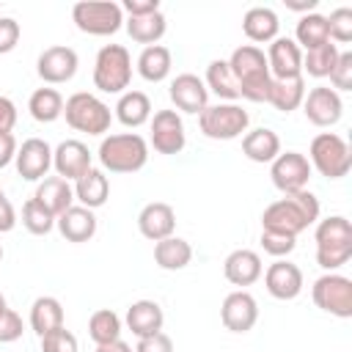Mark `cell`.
<instances>
[{
	"mask_svg": "<svg viewBox=\"0 0 352 352\" xmlns=\"http://www.w3.org/2000/svg\"><path fill=\"white\" fill-rule=\"evenodd\" d=\"M14 226H16V212H14V206H11L8 198H0V234L11 231Z\"/></svg>",
	"mask_w": 352,
	"mask_h": 352,
	"instance_id": "51",
	"label": "cell"
},
{
	"mask_svg": "<svg viewBox=\"0 0 352 352\" xmlns=\"http://www.w3.org/2000/svg\"><path fill=\"white\" fill-rule=\"evenodd\" d=\"M223 272H226V280L228 283H234V286H250V283H256L261 278L264 264H261V256L256 250L239 248V250H234V253L226 256Z\"/></svg>",
	"mask_w": 352,
	"mask_h": 352,
	"instance_id": "22",
	"label": "cell"
},
{
	"mask_svg": "<svg viewBox=\"0 0 352 352\" xmlns=\"http://www.w3.org/2000/svg\"><path fill=\"white\" fill-rule=\"evenodd\" d=\"M184 124L176 110H157L151 118V146L160 154H179L184 148Z\"/></svg>",
	"mask_w": 352,
	"mask_h": 352,
	"instance_id": "15",
	"label": "cell"
},
{
	"mask_svg": "<svg viewBox=\"0 0 352 352\" xmlns=\"http://www.w3.org/2000/svg\"><path fill=\"white\" fill-rule=\"evenodd\" d=\"M267 66L272 80H292L302 77V50L289 36H278L270 41L267 50Z\"/></svg>",
	"mask_w": 352,
	"mask_h": 352,
	"instance_id": "13",
	"label": "cell"
},
{
	"mask_svg": "<svg viewBox=\"0 0 352 352\" xmlns=\"http://www.w3.org/2000/svg\"><path fill=\"white\" fill-rule=\"evenodd\" d=\"M220 319H223L226 330H231V333H248V330H253V324L258 319V305H256L253 294L245 292V289L231 292L223 300Z\"/></svg>",
	"mask_w": 352,
	"mask_h": 352,
	"instance_id": "17",
	"label": "cell"
},
{
	"mask_svg": "<svg viewBox=\"0 0 352 352\" xmlns=\"http://www.w3.org/2000/svg\"><path fill=\"white\" fill-rule=\"evenodd\" d=\"M0 198H6V195H3V187H0Z\"/></svg>",
	"mask_w": 352,
	"mask_h": 352,
	"instance_id": "56",
	"label": "cell"
},
{
	"mask_svg": "<svg viewBox=\"0 0 352 352\" xmlns=\"http://www.w3.org/2000/svg\"><path fill=\"white\" fill-rule=\"evenodd\" d=\"M264 286L275 300H294L302 292V270L292 261L278 258L264 272Z\"/></svg>",
	"mask_w": 352,
	"mask_h": 352,
	"instance_id": "19",
	"label": "cell"
},
{
	"mask_svg": "<svg viewBox=\"0 0 352 352\" xmlns=\"http://www.w3.org/2000/svg\"><path fill=\"white\" fill-rule=\"evenodd\" d=\"M22 330L25 327H22V319L16 311H11V308L0 311V344H11V341L22 338Z\"/></svg>",
	"mask_w": 352,
	"mask_h": 352,
	"instance_id": "45",
	"label": "cell"
},
{
	"mask_svg": "<svg viewBox=\"0 0 352 352\" xmlns=\"http://www.w3.org/2000/svg\"><path fill=\"white\" fill-rule=\"evenodd\" d=\"M308 154H311V160H308L311 168H316L327 179H341L352 168V151H349L346 140L336 132H319L311 140Z\"/></svg>",
	"mask_w": 352,
	"mask_h": 352,
	"instance_id": "7",
	"label": "cell"
},
{
	"mask_svg": "<svg viewBox=\"0 0 352 352\" xmlns=\"http://www.w3.org/2000/svg\"><path fill=\"white\" fill-rule=\"evenodd\" d=\"M286 3V8L289 11H300V14H311L314 8H316V3L319 0H283Z\"/></svg>",
	"mask_w": 352,
	"mask_h": 352,
	"instance_id": "52",
	"label": "cell"
},
{
	"mask_svg": "<svg viewBox=\"0 0 352 352\" xmlns=\"http://www.w3.org/2000/svg\"><path fill=\"white\" fill-rule=\"evenodd\" d=\"M319 220V201L311 190H297L283 195L280 201L270 204L261 214V226L270 231H283L297 236L300 231H305L311 223Z\"/></svg>",
	"mask_w": 352,
	"mask_h": 352,
	"instance_id": "1",
	"label": "cell"
},
{
	"mask_svg": "<svg viewBox=\"0 0 352 352\" xmlns=\"http://www.w3.org/2000/svg\"><path fill=\"white\" fill-rule=\"evenodd\" d=\"M190 258H192V248L182 236H168V239H160L154 245V261L162 270H170V272L184 270L190 264Z\"/></svg>",
	"mask_w": 352,
	"mask_h": 352,
	"instance_id": "31",
	"label": "cell"
},
{
	"mask_svg": "<svg viewBox=\"0 0 352 352\" xmlns=\"http://www.w3.org/2000/svg\"><path fill=\"white\" fill-rule=\"evenodd\" d=\"M311 297H314L316 308H322L338 319L352 316V280L338 275V272H327V275L316 278Z\"/></svg>",
	"mask_w": 352,
	"mask_h": 352,
	"instance_id": "10",
	"label": "cell"
},
{
	"mask_svg": "<svg viewBox=\"0 0 352 352\" xmlns=\"http://www.w3.org/2000/svg\"><path fill=\"white\" fill-rule=\"evenodd\" d=\"M41 352H77V338L66 327L50 330L41 336Z\"/></svg>",
	"mask_w": 352,
	"mask_h": 352,
	"instance_id": "43",
	"label": "cell"
},
{
	"mask_svg": "<svg viewBox=\"0 0 352 352\" xmlns=\"http://www.w3.org/2000/svg\"><path fill=\"white\" fill-rule=\"evenodd\" d=\"M162 322H165V314L154 300H138V302H132L126 308V327L138 338L162 333Z\"/></svg>",
	"mask_w": 352,
	"mask_h": 352,
	"instance_id": "24",
	"label": "cell"
},
{
	"mask_svg": "<svg viewBox=\"0 0 352 352\" xmlns=\"http://www.w3.org/2000/svg\"><path fill=\"white\" fill-rule=\"evenodd\" d=\"M228 66L239 82V96L248 102H267L270 94V66H267V55L256 47V44H242L231 52Z\"/></svg>",
	"mask_w": 352,
	"mask_h": 352,
	"instance_id": "2",
	"label": "cell"
},
{
	"mask_svg": "<svg viewBox=\"0 0 352 352\" xmlns=\"http://www.w3.org/2000/svg\"><path fill=\"white\" fill-rule=\"evenodd\" d=\"M28 110L38 124H52L55 118L63 116V96L55 88H38L30 94Z\"/></svg>",
	"mask_w": 352,
	"mask_h": 352,
	"instance_id": "37",
	"label": "cell"
},
{
	"mask_svg": "<svg viewBox=\"0 0 352 352\" xmlns=\"http://www.w3.org/2000/svg\"><path fill=\"white\" fill-rule=\"evenodd\" d=\"M19 36H22L19 22L11 19V16H0V55L11 52L19 44Z\"/></svg>",
	"mask_w": 352,
	"mask_h": 352,
	"instance_id": "46",
	"label": "cell"
},
{
	"mask_svg": "<svg viewBox=\"0 0 352 352\" xmlns=\"http://www.w3.org/2000/svg\"><path fill=\"white\" fill-rule=\"evenodd\" d=\"M138 228H140V234H143L146 239H151V242L168 239V236H173L176 214H173V209H170L168 204L151 201V204H146V206L140 209V214H138Z\"/></svg>",
	"mask_w": 352,
	"mask_h": 352,
	"instance_id": "21",
	"label": "cell"
},
{
	"mask_svg": "<svg viewBox=\"0 0 352 352\" xmlns=\"http://www.w3.org/2000/svg\"><path fill=\"white\" fill-rule=\"evenodd\" d=\"M88 336H91V341H94L96 346L121 338V319H118V314L110 311V308L94 311L91 319H88Z\"/></svg>",
	"mask_w": 352,
	"mask_h": 352,
	"instance_id": "38",
	"label": "cell"
},
{
	"mask_svg": "<svg viewBox=\"0 0 352 352\" xmlns=\"http://www.w3.org/2000/svg\"><path fill=\"white\" fill-rule=\"evenodd\" d=\"M52 168L60 179H80L88 168H91V151L85 143L80 140H63L58 143V148L52 151Z\"/></svg>",
	"mask_w": 352,
	"mask_h": 352,
	"instance_id": "20",
	"label": "cell"
},
{
	"mask_svg": "<svg viewBox=\"0 0 352 352\" xmlns=\"http://www.w3.org/2000/svg\"><path fill=\"white\" fill-rule=\"evenodd\" d=\"M63 116H66V124L72 129L88 132V135H104L110 129V121H113L110 107L99 96H94L88 91L72 94L63 102Z\"/></svg>",
	"mask_w": 352,
	"mask_h": 352,
	"instance_id": "6",
	"label": "cell"
},
{
	"mask_svg": "<svg viewBox=\"0 0 352 352\" xmlns=\"http://www.w3.org/2000/svg\"><path fill=\"white\" fill-rule=\"evenodd\" d=\"M294 245H297V236L283 234V231L261 228V248H264V253H270L275 258H283V256H289L294 250Z\"/></svg>",
	"mask_w": 352,
	"mask_h": 352,
	"instance_id": "41",
	"label": "cell"
},
{
	"mask_svg": "<svg viewBox=\"0 0 352 352\" xmlns=\"http://www.w3.org/2000/svg\"><path fill=\"white\" fill-rule=\"evenodd\" d=\"M336 60H338V47L327 41V44H322L316 50H308L302 55V72H308L311 77L322 80V77H330Z\"/></svg>",
	"mask_w": 352,
	"mask_h": 352,
	"instance_id": "39",
	"label": "cell"
},
{
	"mask_svg": "<svg viewBox=\"0 0 352 352\" xmlns=\"http://www.w3.org/2000/svg\"><path fill=\"white\" fill-rule=\"evenodd\" d=\"M132 80V58L121 44H104L94 60V85L102 94H124Z\"/></svg>",
	"mask_w": 352,
	"mask_h": 352,
	"instance_id": "5",
	"label": "cell"
},
{
	"mask_svg": "<svg viewBox=\"0 0 352 352\" xmlns=\"http://www.w3.org/2000/svg\"><path fill=\"white\" fill-rule=\"evenodd\" d=\"M99 162L110 173H135L148 162V143L135 132L107 135L99 143Z\"/></svg>",
	"mask_w": 352,
	"mask_h": 352,
	"instance_id": "4",
	"label": "cell"
},
{
	"mask_svg": "<svg viewBox=\"0 0 352 352\" xmlns=\"http://www.w3.org/2000/svg\"><path fill=\"white\" fill-rule=\"evenodd\" d=\"M16 124V104L0 94V132H11Z\"/></svg>",
	"mask_w": 352,
	"mask_h": 352,
	"instance_id": "49",
	"label": "cell"
},
{
	"mask_svg": "<svg viewBox=\"0 0 352 352\" xmlns=\"http://www.w3.org/2000/svg\"><path fill=\"white\" fill-rule=\"evenodd\" d=\"M0 261H3V245H0Z\"/></svg>",
	"mask_w": 352,
	"mask_h": 352,
	"instance_id": "55",
	"label": "cell"
},
{
	"mask_svg": "<svg viewBox=\"0 0 352 352\" xmlns=\"http://www.w3.org/2000/svg\"><path fill=\"white\" fill-rule=\"evenodd\" d=\"M204 85H206V91L217 94V96L226 99V102L239 99V82H236V77H234L228 60H212V63L206 66V80H204Z\"/></svg>",
	"mask_w": 352,
	"mask_h": 352,
	"instance_id": "33",
	"label": "cell"
},
{
	"mask_svg": "<svg viewBox=\"0 0 352 352\" xmlns=\"http://www.w3.org/2000/svg\"><path fill=\"white\" fill-rule=\"evenodd\" d=\"M302 113L314 126H333V124H338V118L344 113L341 94L333 91L330 85H316V88L305 91Z\"/></svg>",
	"mask_w": 352,
	"mask_h": 352,
	"instance_id": "12",
	"label": "cell"
},
{
	"mask_svg": "<svg viewBox=\"0 0 352 352\" xmlns=\"http://www.w3.org/2000/svg\"><path fill=\"white\" fill-rule=\"evenodd\" d=\"M55 226H58L63 239H69V242H88L96 234V214H94V209L72 204L63 214L55 217Z\"/></svg>",
	"mask_w": 352,
	"mask_h": 352,
	"instance_id": "23",
	"label": "cell"
},
{
	"mask_svg": "<svg viewBox=\"0 0 352 352\" xmlns=\"http://www.w3.org/2000/svg\"><path fill=\"white\" fill-rule=\"evenodd\" d=\"M121 11H126L129 16H146L160 11V0H124Z\"/></svg>",
	"mask_w": 352,
	"mask_h": 352,
	"instance_id": "48",
	"label": "cell"
},
{
	"mask_svg": "<svg viewBox=\"0 0 352 352\" xmlns=\"http://www.w3.org/2000/svg\"><path fill=\"white\" fill-rule=\"evenodd\" d=\"M30 327L33 333H38V338L50 330L63 327V305L55 297H38L30 305Z\"/></svg>",
	"mask_w": 352,
	"mask_h": 352,
	"instance_id": "34",
	"label": "cell"
},
{
	"mask_svg": "<svg viewBox=\"0 0 352 352\" xmlns=\"http://www.w3.org/2000/svg\"><path fill=\"white\" fill-rule=\"evenodd\" d=\"M165 28H168V22H165L162 11H154V14H146V16H129L126 19L129 38L138 41V44H146V47L157 44L165 36Z\"/></svg>",
	"mask_w": 352,
	"mask_h": 352,
	"instance_id": "35",
	"label": "cell"
},
{
	"mask_svg": "<svg viewBox=\"0 0 352 352\" xmlns=\"http://www.w3.org/2000/svg\"><path fill=\"white\" fill-rule=\"evenodd\" d=\"M294 36H297L294 44H297V47H305V52H308V50H316V47H322V44H327V41H330V36H327V16H322V14H316V11L302 14L300 22H297Z\"/></svg>",
	"mask_w": 352,
	"mask_h": 352,
	"instance_id": "36",
	"label": "cell"
},
{
	"mask_svg": "<svg viewBox=\"0 0 352 352\" xmlns=\"http://www.w3.org/2000/svg\"><path fill=\"white\" fill-rule=\"evenodd\" d=\"M170 102L182 113H198L201 116L209 107V91L198 74L184 72L170 82Z\"/></svg>",
	"mask_w": 352,
	"mask_h": 352,
	"instance_id": "18",
	"label": "cell"
},
{
	"mask_svg": "<svg viewBox=\"0 0 352 352\" xmlns=\"http://www.w3.org/2000/svg\"><path fill=\"white\" fill-rule=\"evenodd\" d=\"M305 99V80L302 77H292V80H272L270 82V94L267 102L280 110V113H292L302 104Z\"/></svg>",
	"mask_w": 352,
	"mask_h": 352,
	"instance_id": "29",
	"label": "cell"
},
{
	"mask_svg": "<svg viewBox=\"0 0 352 352\" xmlns=\"http://www.w3.org/2000/svg\"><path fill=\"white\" fill-rule=\"evenodd\" d=\"M327 36L338 44L352 41V8H336L327 16Z\"/></svg>",
	"mask_w": 352,
	"mask_h": 352,
	"instance_id": "42",
	"label": "cell"
},
{
	"mask_svg": "<svg viewBox=\"0 0 352 352\" xmlns=\"http://www.w3.org/2000/svg\"><path fill=\"white\" fill-rule=\"evenodd\" d=\"M77 52L72 47H47L41 55H38V63H36V72L44 82L50 85H60V82H69L74 74H77Z\"/></svg>",
	"mask_w": 352,
	"mask_h": 352,
	"instance_id": "14",
	"label": "cell"
},
{
	"mask_svg": "<svg viewBox=\"0 0 352 352\" xmlns=\"http://www.w3.org/2000/svg\"><path fill=\"white\" fill-rule=\"evenodd\" d=\"M250 124V116L248 110H242L239 104L234 102H220V104H212L206 107L201 116H198V126L206 138L212 140H234L239 138Z\"/></svg>",
	"mask_w": 352,
	"mask_h": 352,
	"instance_id": "9",
	"label": "cell"
},
{
	"mask_svg": "<svg viewBox=\"0 0 352 352\" xmlns=\"http://www.w3.org/2000/svg\"><path fill=\"white\" fill-rule=\"evenodd\" d=\"M170 50L162 44H151L138 55V74L148 82H162L170 74Z\"/></svg>",
	"mask_w": 352,
	"mask_h": 352,
	"instance_id": "32",
	"label": "cell"
},
{
	"mask_svg": "<svg viewBox=\"0 0 352 352\" xmlns=\"http://www.w3.org/2000/svg\"><path fill=\"white\" fill-rule=\"evenodd\" d=\"M6 308H8V305H6V297L0 294V311H6Z\"/></svg>",
	"mask_w": 352,
	"mask_h": 352,
	"instance_id": "54",
	"label": "cell"
},
{
	"mask_svg": "<svg viewBox=\"0 0 352 352\" xmlns=\"http://www.w3.org/2000/svg\"><path fill=\"white\" fill-rule=\"evenodd\" d=\"M107 195H110V182H107L104 170H99L94 165L74 182V198L85 209H99L107 201Z\"/></svg>",
	"mask_w": 352,
	"mask_h": 352,
	"instance_id": "25",
	"label": "cell"
},
{
	"mask_svg": "<svg viewBox=\"0 0 352 352\" xmlns=\"http://www.w3.org/2000/svg\"><path fill=\"white\" fill-rule=\"evenodd\" d=\"M72 19L88 36H113L124 22V11L113 0H82L74 3Z\"/></svg>",
	"mask_w": 352,
	"mask_h": 352,
	"instance_id": "8",
	"label": "cell"
},
{
	"mask_svg": "<svg viewBox=\"0 0 352 352\" xmlns=\"http://www.w3.org/2000/svg\"><path fill=\"white\" fill-rule=\"evenodd\" d=\"M135 352H173V341L165 333H154V336L140 338Z\"/></svg>",
	"mask_w": 352,
	"mask_h": 352,
	"instance_id": "47",
	"label": "cell"
},
{
	"mask_svg": "<svg viewBox=\"0 0 352 352\" xmlns=\"http://www.w3.org/2000/svg\"><path fill=\"white\" fill-rule=\"evenodd\" d=\"M242 151L253 162H272L280 154V138L272 129L258 126L242 138Z\"/></svg>",
	"mask_w": 352,
	"mask_h": 352,
	"instance_id": "28",
	"label": "cell"
},
{
	"mask_svg": "<svg viewBox=\"0 0 352 352\" xmlns=\"http://www.w3.org/2000/svg\"><path fill=\"white\" fill-rule=\"evenodd\" d=\"M278 28H280L278 14H275L272 8H267V6L248 8L245 16H242V30H245V36H248L250 41H256V44H267V41L278 38Z\"/></svg>",
	"mask_w": 352,
	"mask_h": 352,
	"instance_id": "27",
	"label": "cell"
},
{
	"mask_svg": "<svg viewBox=\"0 0 352 352\" xmlns=\"http://www.w3.org/2000/svg\"><path fill=\"white\" fill-rule=\"evenodd\" d=\"M96 352H132V346H129L126 341L116 338V341H110V344H99Z\"/></svg>",
	"mask_w": 352,
	"mask_h": 352,
	"instance_id": "53",
	"label": "cell"
},
{
	"mask_svg": "<svg viewBox=\"0 0 352 352\" xmlns=\"http://www.w3.org/2000/svg\"><path fill=\"white\" fill-rule=\"evenodd\" d=\"M333 91H352V52H338V60L330 72Z\"/></svg>",
	"mask_w": 352,
	"mask_h": 352,
	"instance_id": "44",
	"label": "cell"
},
{
	"mask_svg": "<svg viewBox=\"0 0 352 352\" xmlns=\"http://www.w3.org/2000/svg\"><path fill=\"white\" fill-rule=\"evenodd\" d=\"M116 118L124 126H143L151 118V99L143 91H124L116 104Z\"/></svg>",
	"mask_w": 352,
	"mask_h": 352,
	"instance_id": "30",
	"label": "cell"
},
{
	"mask_svg": "<svg viewBox=\"0 0 352 352\" xmlns=\"http://www.w3.org/2000/svg\"><path fill=\"white\" fill-rule=\"evenodd\" d=\"M16 157V140L11 132H0V168H6Z\"/></svg>",
	"mask_w": 352,
	"mask_h": 352,
	"instance_id": "50",
	"label": "cell"
},
{
	"mask_svg": "<svg viewBox=\"0 0 352 352\" xmlns=\"http://www.w3.org/2000/svg\"><path fill=\"white\" fill-rule=\"evenodd\" d=\"M270 176H272V184H275L283 195L297 192V190H308L311 162H308V157L300 154V151H286V154H278V157L272 160Z\"/></svg>",
	"mask_w": 352,
	"mask_h": 352,
	"instance_id": "11",
	"label": "cell"
},
{
	"mask_svg": "<svg viewBox=\"0 0 352 352\" xmlns=\"http://www.w3.org/2000/svg\"><path fill=\"white\" fill-rule=\"evenodd\" d=\"M16 170L22 179L28 182H41L47 176V170L52 168V148L47 140L41 138H28L19 148H16Z\"/></svg>",
	"mask_w": 352,
	"mask_h": 352,
	"instance_id": "16",
	"label": "cell"
},
{
	"mask_svg": "<svg viewBox=\"0 0 352 352\" xmlns=\"http://www.w3.org/2000/svg\"><path fill=\"white\" fill-rule=\"evenodd\" d=\"M22 226H25L30 234L44 236V234L52 231V226H55V214L47 212L36 198H30V201H25V206H22Z\"/></svg>",
	"mask_w": 352,
	"mask_h": 352,
	"instance_id": "40",
	"label": "cell"
},
{
	"mask_svg": "<svg viewBox=\"0 0 352 352\" xmlns=\"http://www.w3.org/2000/svg\"><path fill=\"white\" fill-rule=\"evenodd\" d=\"M47 212H52L55 217L58 214H63L69 206H72V201H74V187L66 182V179H60V176H47V179H41V184L36 187V195H33Z\"/></svg>",
	"mask_w": 352,
	"mask_h": 352,
	"instance_id": "26",
	"label": "cell"
},
{
	"mask_svg": "<svg viewBox=\"0 0 352 352\" xmlns=\"http://www.w3.org/2000/svg\"><path fill=\"white\" fill-rule=\"evenodd\" d=\"M316 264L327 272L344 267L352 258V226L346 217L333 214L316 226Z\"/></svg>",
	"mask_w": 352,
	"mask_h": 352,
	"instance_id": "3",
	"label": "cell"
}]
</instances>
